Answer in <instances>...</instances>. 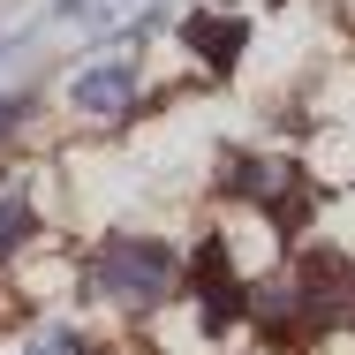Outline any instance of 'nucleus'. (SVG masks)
I'll use <instances>...</instances> for the list:
<instances>
[{
	"label": "nucleus",
	"mask_w": 355,
	"mask_h": 355,
	"mask_svg": "<svg viewBox=\"0 0 355 355\" xmlns=\"http://www.w3.org/2000/svg\"><path fill=\"white\" fill-rule=\"evenodd\" d=\"M182 280H189V265L174 257V242H151V234H114L91 257V295L106 310H129V318L159 310Z\"/></svg>",
	"instance_id": "obj_1"
},
{
	"label": "nucleus",
	"mask_w": 355,
	"mask_h": 355,
	"mask_svg": "<svg viewBox=\"0 0 355 355\" xmlns=\"http://www.w3.org/2000/svg\"><path fill=\"white\" fill-rule=\"evenodd\" d=\"M137 98H144V61L137 53H106V61L76 69V83H69V106L91 114V121H121Z\"/></svg>",
	"instance_id": "obj_2"
},
{
	"label": "nucleus",
	"mask_w": 355,
	"mask_h": 355,
	"mask_svg": "<svg viewBox=\"0 0 355 355\" xmlns=\"http://www.w3.org/2000/svg\"><path fill=\"white\" fill-rule=\"evenodd\" d=\"M227 189L287 219V212H295V197H302V174H295L287 159H234V166H227Z\"/></svg>",
	"instance_id": "obj_3"
},
{
	"label": "nucleus",
	"mask_w": 355,
	"mask_h": 355,
	"mask_svg": "<svg viewBox=\"0 0 355 355\" xmlns=\"http://www.w3.org/2000/svg\"><path fill=\"white\" fill-rule=\"evenodd\" d=\"M182 46H189L205 69H234V61H242V23H227V15H189V23H182Z\"/></svg>",
	"instance_id": "obj_4"
},
{
	"label": "nucleus",
	"mask_w": 355,
	"mask_h": 355,
	"mask_svg": "<svg viewBox=\"0 0 355 355\" xmlns=\"http://www.w3.org/2000/svg\"><path fill=\"white\" fill-rule=\"evenodd\" d=\"M31 234H38V205H31V182H23V174H0V257L31 250Z\"/></svg>",
	"instance_id": "obj_5"
},
{
	"label": "nucleus",
	"mask_w": 355,
	"mask_h": 355,
	"mask_svg": "<svg viewBox=\"0 0 355 355\" xmlns=\"http://www.w3.org/2000/svg\"><path fill=\"white\" fill-rule=\"evenodd\" d=\"M23 355H83V340H76V325H61V318H46L38 333H31V348Z\"/></svg>",
	"instance_id": "obj_6"
},
{
	"label": "nucleus",
	"mask_w": 355,
	"mask_h": 355,
	"mask_svg": "<svg viewBox=\"0 0 355 355\" xmlns=\"http://www.w3.org/2000/svg\"><path fill=\"white\" fill-rule=\"evenodd\" d=\"M83 355H129V348H83Z\"/></svg>",
	"instance_id": "obj_7"
},
{
	"label": "nucleus",
	"mask_w": 355,
	"mask_h": 355,
	"mask_svg": "<svg viewBox=\"0 0 355 355\" xmlns=\"http://www.w3.org/2000/svg\"><path fill=\"white\" fill-rule=\"evenodd\" d=\"M0 53H8V38H0Z\"/></svg>",
	"instance_id": "obj_8"
}]
</instances>
